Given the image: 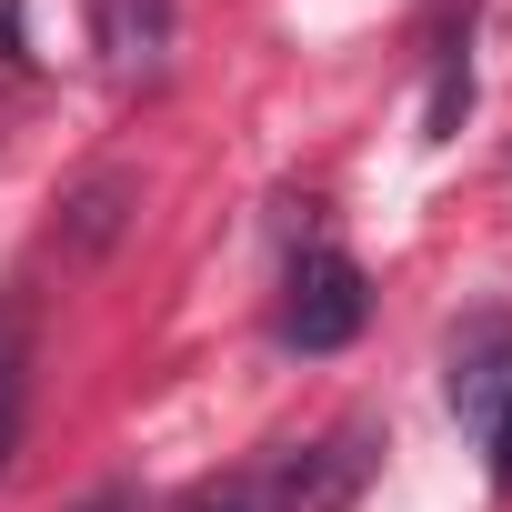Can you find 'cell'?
Segmentation results:
<instances>
[{
	"mask_svg": "<svg viewBox=\"0 0 512 512\" xmlns=\"http://www.w3.org/2000/svg\"><path fill=\"white\" fill-rule=\"evenodd\" d=\"M21 422H31V312L0 302V472L21 452Z\"/></svg>",
	"mask_w": 512,
	"mask_h": 512,
	"instance_id": "cell-5",
	"label": "cell"
},
{
	"mask_svg": "<svg viewBox=\"0 0 512 512\" xmlns=\"http://www.w3.org/2000/svg\"><path fill=\"white\" fill-rule=\"evenodd\" d=\"M482 442H492V482H502V492H512V402H502V412H492V432H482Z\"/></svg>",
	"mask_w": 512,
	"mask_h": 512,
	"instance_id": "cell-8",
	"label": "cell"
},
{
	"mask_svg": "<svg viewBox=\"0 0 512 512\" xmlns=\"http://www.w3.org/2000/svg\"><path fill=\"white\" fill-rule=\"evenodd\" d=\"M462 101H472V71H462V51L432 71V111H422V141H452V121H462Z\"/></svg>",
	"mask_w": 512,
	"mask_h": 512,
	"instance_id": "cell-6",
	"label": "cell"
},
{
	"mask_svg": "<svg viewBox=\"0 0 512 512\" xmlns=\"http://www.w3.org/2000/svg\"><path fill=\"white\" fill-rule=\"evenodd\" d=\"M362 312H372L362 272L342 262V251H312V262L292 272V292H282V342L292 352H342L362 332Z\"/></svg>",
	"mask_w": 512,
	"mask_h": 512,
	"instance_id": "cell-2",
	"label": "cell"
},
{
	"mask_svg": "<svg viewBox=\"0 0 512 512\" xmlns=\"http://www.w3.org/2000/svg\"><path fill=\"white\" fill-rule=\"evenodd\" d=\"M362 462H372V432L352 422V432H332V442H282V452H262V462L201 482L181 512H342L352 482H362Z\"/></svg>",
	"mask_w": 512,
	"mask_h": 512,
	"instance_id": "cell-1",
	"label": "cell"
},
{
	"mask_svg": "<svg viewBox=\"0 0 512 512\" xmlns=\"http://www.w3.org/2000/svg\"><path fill=\"white\" fill-rule=\"evenodd\" d=\"M512 402V322H472L452 342V412L472 432H492V412Z\"/></svg>",
	"mask_w": 512,
	"mask_h": 512,
	"instance_id": "cell-4",
	"label": "cell"
},
{
	"mask_svg": "<svg viewBox=\"0 0 512 512\" xmlns=\"http://www.w3.org/2000/svg\"><path fill=\"white\" fill-rule=\"evenodd\" d=\"M111 221H121V181H91V191H71V231H81V241H111Z\"/></svg>",
	"mask_w": 512,
	"mask_h": 512,
	"instance_id": "cell-7",
	"label": "cell"
},
{
	"mask_svg": "<svg viewBox=\"0 0 512 512\" xmlns=\"http://www.w3.org/2000/svg\"><path fill=\"white\" fill-rule=\"evenodd\" d=\"M91 41L121 91H151L171 71V0H91Z\"/></svg>",
	"mask_w": 512,
	"mask_h": 512,
	"instance_id": "cell-3",
	"label": "cell"
}]
</instances>
